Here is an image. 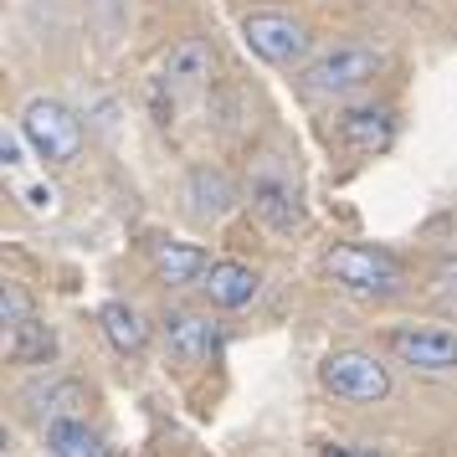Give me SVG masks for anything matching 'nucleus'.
Returning <instances> with one entry per match:
<instances>
[{"mask_svg": "<svg viewBox=\"0 0 457 457\" xmlns=\"http://www.w3.org/2000/svg\"><path fill=\"white\" fill-rule=\"evenodd\" d=\"M386 67V52H375L365 42H339L329 52H319L309 67H303V78H298V93L303 98H334V93H354V87H365Z\"/></svg>", "mask_w": 457, "mask_h": 457, "instance_id": "f257e3e1", "label": "nucleus"}, {"mask_svg": "<svg viewBox=\"0 0 457 457\" xmlns=\"http://www.w3.org/2000/svg\"><path fill=\"white\" fill-rule=\"evenodd\" d=\"M319 380L334 401H350V406H365V401H386L391 395V375L386 365L365 350H334L324 365H319Z\"/></svg>", "mask_w": 457, "mask_h": 457, "instance_id": "f03ea898", "label": "nucleus"}, {"mask_svg": "<svg viewBox=\"0 0 457 457\" xmlns=\"http://www.w3.org/2000/svg\"><path fill=\"white\" fill-rule=\"evenodd\" d=\"M26 139L37 145L46 165H67V160H78V149H83V124H78V113L57 98H37V104H26Z\"/></svg>", "mask_w": 457, "mask_h": 457, "instance_id": "7ed1b4c3", "label": "nucleus"}, {"mask_svg": "<svg viewBox=\"0 0 457 457\" xmlns=\"http://www.w3.org/2000/svg\"><path fill=\"white\" fill-rule=\"evenodd\" d=\"M329 278L345 283L350 293H365V298H380V293H395L401 283V268H395L391 252L380 247H334L329 252Z\"/></svg>", "mask_w": 457, "mask_h": 457, "instance_id": "20e7f679", "label": "nucleus"}, {"mask_svg": "<svg viewBox=\"0 0 457 457\" xmlns=\"http://www.w3.org/2000/svg\"><path fill=\"white\" fill-rule=\"evenodd\" d=\"M386 350L411 370H457V334L442 324H395L386 329Z\"/></svg>", "mask_w": 457, "mask_h": 457, "instance_id": "39448f33", "label": "nucleus"}, {"mask_svg": "<svg viewBox=\"0 0 457 457\" xmlns=\"http://www.w3.org/2000/svg\"><path fill=\"white\" fill-rule=\"evenodd\" d=\"M242 37L272 67H288L309 52V31L293 21V16H283V11H252L247 21H242Z\"/></svg>", "mask_w": 457, "mask_h": 457, "instance_id": "423d86ee", "label": "nucleus"}, {"mask_svg": "<svg viewBox=\"0 0 457 457\" xmlns=\"http://www.w3.org/2000/svg\"><path fill=\"white\" fill-rule=\"evenodd\" d=\"M247 211L262 221L268 231H298V195H293V186H288V175H272V170H257L247 180Z\"/></svg>", "mask_w": 457, "mask_h": 457, "instance_id": "0eeeda50", "label": "nucleus"}, {"mask_svg": "<svg viewBox=\"0 0 457 457\" xmlns=\"http://www.w3.org/2000/svg\"><path fill=\"white\" fill-rule=\"evenodd\" d=\"M211 83V46L206 42H180L165 57V72H160V93H170L175 104H195Z\"/></svg>", "mask_w": 457, "mask_h": 457, "instance_id": "6e6552de", "label": "nucleus"}, {"mask_svg": "<svg viewBox=\"0 0 457 457\" xmlns=\"http://www.w3.org/2000/svg\"><path fill=\"white\" fill-rule=\"evenodd\" d=\"M395 134V119L386 108H345L339 113V139L360 154H375V149H386Z\"/></svg>", "mask_w": 457, "mask_h": 457, "instance_id": "1a4fd4ad", "label": "nucleus"}, {"mask_svg": "<svg viewBox=\"0 0 457 457\" xmlns=\"http://www.w3.org/2000/svg\"><path fill=\"white\" fill-rule=\"evenodd\" d=\"M206 298L216 309H247L252 298H257V272L242 268V262H211L206 272Z\"/></svg>", "mask_w": 457, "mask_h": 457, "instance_id": "9d476101", "label": "nucleus"}, {"mask_svg": "<svg viewBox=\"0 0 457 457\" xmlns=\"http://www.w3.org/2000/svg\"><path fill=\"white\" fill-rule=\"evenodd\" d=\"M46 453L52 457H108V442L78 416H52L46 421Z\"/></svg>", "mask_w": 457, "mask_h": 457, "instance_id": "9b49d317", "label": "nucleus"}, {"mask_svg": "<svg viewBox=\"0 0 457 457\" xmlns=\"http://www.w3.org/2000/svg\"><path fill=\"white\" fill-rule=\"evenodd\" d=\"M160 278H165L170 288H190V283H206V272H211V262H206V252L195 247V242H160Z\"/></svg>", "mask_w": 457, "mask_h": 457, "instance_id": "f8f14e48", "label": "nucleus"}, {"mask_svg": "<svg viewBox=\"0 0 457 457\" xmlns=\"http://www.w3.org/2000/svg\"><path fill=\"white\" fill-rule=\"evenodd\" d=\"M165 345L175 360H201V354L216 350V329H211V319H201V313H170L165 324Z\"/></svg>", "mask_w": 457, "mask_h": 457, "instance_id": "ddd939ff", "label": "nucleus"}, {"mask_svg": "<svg viewBox=\"0 0 457 457\" xmlns=\"http://www.w3.org/2000/svg\"><path fill=\"white\" fill-rule=\"evenodd\" d=\"M98 319H104V334L113 339V350L119 354H139L145 350V324H139V313L129 309V303H119V298H108L104 309H98Z\"/></svg>", "mask_w": 457, "mask_h": 457, "instance_id": "4468645a", "label": "nucleus"}, {"mask_svg": "<svg viewBox=\"0 0 457 457\" xmlns=\"http://www.w3.org/2000/svg\"><path fill=\"white\" fill-rule=\"evenodd\" d=\"M190 201L201 211V221H216V216L231 206V190L216 170H195V175H190Z\"/></svg>", "mask_w": 457, "mask_h": 457, "instance_id": "2eb2a0df", "label": "nucleus"}, {"mask_svg": "<svg viewBox=\"0 0 457 457\" xmlns=\"http://www.w3.org/2000/svg\"><path fill=\"white\" fill-rule=\"evenodd\" d=\"M427 298H432V309H442V313H453L457 319V252H447V257L432 268V278H427Z\"/></svg>", "mask_w": 457, "mask_h": 457, "instance_id": "dca6fc26", "label": "nucleus"}, {"mask_svg": "<svg viewBox=\"0 0 457 457\" xmlns=\"http://www.w3.org/2000/svg\"><path fill=\"white\" fill-rule=\"evenodd\" d=\"M52 354H57L52 329H46V324H37V319H31V324L11 339V360H21V365H37V360H52Z\"/></svg>", "mask_w": 457, "mask_h": 457, "instance_id": "f3484780", "label": "nucleus"}, {"mask_svg": "<svg viewBox=\"0 0 457 457\" xmlns=\"http://www.w3.org/2000/svg\"><path fill=\"white\" fill-rule=\"evenodd\" d=\"M5 339H16V334L31 324V303H26V288H16V283H5Z\"/></svg>", "mask_w": 457, "mask_h": 457, "instance_id": "a211bd4d", "label": "nucleus"}, {"mask_svg": "<svg viewBox=\"0 0 457 457\" xmlns=\"http://www.w3.org/2000/svg\"><path fill=\"white\" fill-rule=\"evenodd\" d=\"M0 160H5V175H11V180H21V175H26L21 145H16V129H11V124L0 129Z\"/></svg>", "mask_w": 457, "mask_h": 457, "instance_id": "6ab92c4d", "label": "nucleus"}, {"mask_svg": "<svg viewBox=\"0 0 457 457\" xmlns=\"http://www.w3.org/2000/svg\"><path fill=\"white\" fill-rule=\"evenodd\" d=\"M324 457H375V453H365V447H329Z\"/></svg>", "mask_w": 457, "mask_h": 457, "instance_id": "aec40b11", "label": "nucleus"}]
</instances>
